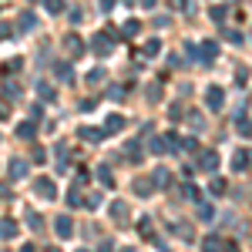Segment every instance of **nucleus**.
Listing matches in <instances>:
<instances>
[{
  "label": "nucleus",
  "instance_id": "obj_19",
  "mask_svg": "<svg viewBox=\"0 0 252 252\" xmlns=\"http://www.w3.org/2000/svg\"><path fill=\"white\" fill-rule=\"evenodd\" d=\"M125 3H135V0H125Z\"/></svg>",
  "mask_w": 252,
  "mask_h": 252
},
{
  "label": "nucleus",
  "instance_id": "obj_14",
  "mask_svg": "<svg viewBox=\"0 0 252 252\" xmlns=\"http://www.w3.org/2000/svg\"><path fill=\"white\" fill-rule=\"evenodd\" d=\"M94 47L97 51H108L111 47V37H94Z\"/></svg>",
  "mask_w": 252,
  "mask_h": 252
},
{
  "label": "nucleus",
  "instance_id": "obj_3",
  "mask_svg": "<svg viewBox=\"0 0 252 252\" xmlns=\"http://www.w3.org/2000/svg\"><path fill=\"white\" fill-rule=\"evenodd\" d=\"M14 232H17V225H14L10 219H3V222H0V239H10Z\"/></svg>",
  "mask_w": 252,
  "mask_h": 252
},
{
  "label": "nucleus",
  "instance_id": "obj_2",
  "mask_svg": "<svg viewBox=\"0 0 252 252\" xmlns=\"http://www.w3.org/2000/svg\"><path fill=\"white\" fill-rule=\"evenodd\" d=\"M202 168H209V172H215V168H219V158H215V152H205V155H202Z\"/></svg>",
  "mask_w": 252,
  "mask_h": 252
},
{
  "label": "nucleus",
  "instance_id": "obj_17",
  "mask_svg": "<svg viewBox=\"0 0 252 252\" xmlns=\"http://www.w3.org/2000/svg\"><path fill=\"white\" fill-rule=\"evenodd\" d=\"M97 3H101V10H104V14H108V10H111V7H115L118 0H97Z\"/></svg>",
  "mask_w": 252,
  "mask_h": 252
},
{
  "label": "nucleus",
  "instance_id": "obj_8",
  "mask_svg": "<svg viewBox=\"0 0 252 252\" xmlns=\"http://www.w3.org/2000/svg\"><path fill=\"white\" fill-rule=\"evenodd\" d=\"M44 7H47L51 14H61V10H64V0H44Z\"/></svg>",
  "mask_w": 252,
  "mask_h": 252
},
{
  "label": "nucleus",
  "instance_id": "obj_13",
  "mask_svg": "<svg viewBox=\"0 0 252 252\" xmlns=\"http://www.w3.org/2000/svg\"><path fill=\"white\" fill-rule=\"evenodd\" d=\"M212 215H215V209H209V205H198V219H205V222H209Z\"/></svg>",
  "mask_w": 252,
  "mask_h": 252
},
{
  "label": "nucleus",
  "instance_id": "obj_11",
  "mask_svg": "<svg viewBox=\"0 0 252 252\" xmlns=\"http://www.w3.org/2000/svg\"><path fill=\"white\" fill-rule=\"evenodd\" d=\"M138 31H141V24H138V20H128V24H125V34H128V37H135Z\"/></svg>",
  "mask_w": 252,
  "mask_h": 252
},
{
  "label": "nucleus",
  "instance_id": "obj_16",
  "mask_svg": "<svg viewBox=\"0 0 252 252\" xmlns=\"http://www.w3.org/2000/svg\"><path fill=\"white\" fill-rule=\"evenodd\" d=\"M222 192H225V182H222V178H215V182H212V195H222Z\"/></svg>",
  "mask_w": 252,
  "mask_h": 252
},
{
  "label": "nucleus",
  "instance_id": "obj_15",
  "mask_svg": "<svg viewBox=\"0 0 252 252\" xmlns=\"http://www.w3.org/2000/svg\"><path fill=\"white\" fill-rule=\"evenodd\" d=\"M121 125H125V121H121V118H108V131H118V128H121Z\"/></svg>",
  "mask_w": 252,
  "mask_h": 252
},
{
  "label": "nucleus",
  "instance_id": "obj_1",
  "mask_svg": "<svg viewBox=\"0 0 252 252\" xmlns=\"http://www.w3.org/2000/svg\"><path fill=\"white\" fill-rule=\"evenodd\" d=\"M209 108H212V111H219V108H222V91H219V88H209Z\"/></svg>",
  "mask_w": 252,
  "mask_h": 252
},
{
  "label": "nucleus",
  "instance_id": "obj_7",
  "mask_svg": "<svg viewBox=\"0 0 252 252\" xmlns=\"http://www.w3.org/2000/svg\"><path fill=\"white\" fill-rule=\"evenodd\" d=\"M219 242H222V239H212V235H209L202 249H205V252H222V246H219Z\"/></svg>",
  "mask_w": 252,
  "mask_h": 252
},
{
  "label": "nucleus",
  "instance_id": "obj_12",
  "mask_svg": "<svg viewBox=\"0 0 252 252\" xmlns=\"http://www.w3.org/2000/svg\"><path fill=\"white\" fill-rule=\"evenodd\" d=\"M81 138H84V141H97V138H101V131H94V128H84V131H81Z\"/></svg>",
  "mask_w": 252,
  "mask_h": 252
},
{
  "label": "nucleus",
  "instance_id": "obj_18",
  "mask_svg": "<svg viewBox=\"0 0 252 252\" xmlns=\"http://www.w3.org/2000/svg\"><path fill=\"white\" fill-rule=\"evenodd\" d=\"M138 3H141V7H155L158 0H138Z\"/></svg>",
  "mask_w": 252,
  "mask_h": 252
},
{
  "label": "nucleus",
  "instance_id": "obj_4",
  "mask_svg": "<svg viewBox=\"0 0 252 252\" xmlns=\"http://www.w3.org/2000/svg\"><path fill=\"white\" fill-rule=\"evenodd\" d=\"M235 172H246V165H249V152H235Z\"/></svg>",
  "mask_w": 252,
  "mask_h": 252
},
{
  "label": "nucleus",
  "instance_id": "obj_5",
  "mask_svg": "<svg viewBox=\"0 0 252 252\" xmlns=\"http://www.w3.org/2000/svg\"><path fill=\"white\" fill-rule=\"evenodd\" d=\"M37 192H40V195H51V198H54V182L40 178V182H37Z\"/></svg>",
  "mask_w": 252,
  "mask_h": 252
},
{
  "label": "nucleus",
  "instance_id": "obj_10",
  "mask_svg": "<svg viewBox=\"0 0 252 252\" xmlns=\"http://www.w3.org/2000/svg\"><path fill=\"white\" fill-rule=\"evenodd\" d=\"M24 172H27V165H24V161H14V165H10V178H20Z\"/></svg>",
  "mask_w": 252,
  "mask_h": 252
},
{
  "label": "nucleus",
  "instance_id": "obj_6",
  "mask_svg": "<svg viewBox=\"0 0 252 252\" xmlns=\"http://www.w3.org/2000/svg\"><path fill=\"white\" fill-rule=\"evenodd\" d=\"M58 232L64 235V239L71 235V219H67V215H61V219H58Z\"/></svg>",
  "mask_w": 252,
  "mask_h": 252
},
{
  "label": "nucleus",
  "instance_id": "obj_9",
  "mask_svg": "<svg viewBox=\"0 0 252 252\" xmlns=\"http://www.w3.org/2000/svg\"><path fill=\"white\" fill-rule=\"evenodd\" d=\"M34 24H37L34 14H24V17H20V27H24V31H34Z\"/></svg>",
  "mask_w": 252,
  "mask_h": 252
}]
</instances>
